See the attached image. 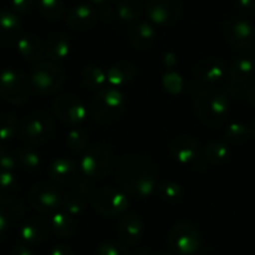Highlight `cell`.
Here are the masks:
<instances>
[{"label":"cell","instance_id":"f1b7e54d","mask_svg":"<svg viewBox=\"0 0 255 255\" xmlns=\"http://www.w3.org/2000/svg\"><path fill=\"white\" fill-rule=\"evenodd\" d=\"M82 80L85 87L98 92L107 84V74L102 68L88 65L82 70Z\"/></svg>","mask_w":255,"mask_h":255},{"label":"cell","instance_id":"7dc6e473","mask_svg":"<svg viewBox=\"0 0 255 255\" xmlns=\"http://www.w3.org/2000/svg\"><path fill=\"white\" fill-rule=\"evenodd\" d=\"M10 207V213H9L8 215H10L11 218H14V219H20V218L24 217V214H25V208H24L23 204H20V203H14V204L9 205Z\"/></svg>","mask_w":255,"mask_h":255},{"label":"cell","instance_id":"cb8c5ba5","mask_svg":"<svg viewBox=\"0 0 255 255\" xmlns=\"http://www.w3.org/2000/svg\"><path fill=\"white\" fill-rule=\"evenodd\" d=\"M18 51L25 60L30 63H39L44 58V45L40 39L31 34L23 35L16 43Z\"/></svg>","mask_w":255,"mask_h":255},{"label":"cell","instance_id":"681fc988","mask_svg":"<svg viewBox=\"0 0 255 255\" xmlns=\"http://www.w3.org/2000/svg\"><path fill=\"white\" fill-rule=\"evenodd\" d=\"M247 98H248V100H249L250 104H252L253 107H255V84L252 85V87L249 88V90H248Z\"/></svg>","mask_w":255,"mask_h":255},{"label":"cell","instance_id":"c3c4849f","mask_svg":"<svg viewBox=\"0 0 255 255\" xmlns=\"http://www.w3.org/2000/svg\"><path fill=\"white\" fill-rule=\"evenodd\" d=\"M10 255H34L30 248L26 244H18L13 248Z\"/></svg>","mask_w":255,"mask_h":255},{"label":"cell","instance_id":"8992f818","mask_svg":"<svg viewBox=\"0 0 255 255\" xmlns=\"http://www.w3.org/2000/svg\"><path fill=\"white\" fill-rule=\"evenodd\" d=\"M92 205L102 217H122L129 208V199L125 191L113 186H103L93 194Z\"/></svg>","mask_w":255,"mask_h":255},{"label":"cell","instance_id":"ffe728a7","mask_svg":"<svg viewBox=\"0 0 255 255\" xmlns=\"http://www.w3.org/2000/svg\"><path fill=\"white\" fill-rule=\"evenodd\" d=\"M50 222L44 218H30L20 229V238L26 244H40L50 233Z\"/></svg>","mask_w":255,"mask_h":255},{"label":"cell","instance_id":"8d00e7d4","mask_svg":"<svg viewBox=\"0 0 255 255\" xmlns=\"http://www.w3.org/2000/svg\"><path fill=\"white\" fill-rule=\"evenodd\" d=\"M61 208L64 212L68 214L78 215L85 210V202L80 195L77 194H67L61 197Z\"/></svg>","mask_w":255,"mask_h":255},{"label":"cell","instance_id":"e0dca14e","mask_svg":"<svg viewBox=\"0 0 255 255\" xmlns=\"http://www.w3.org/2000/svg\"><path fill=\"white\" fill-rule=\"evenodd\" d=\"M105 74H107L108 85L113 88H122L135 79L138 69L130 61L120 60L112 64Z\"/></svg>","mask_w":255,"mask_h":255},{"label":"cell","instance_id":"277c9868","mask_svg":"<svg viewBox=\"0 0 255 255\" xmlns=\"http://www.w3.org/2000/svg\"><path fill=\"white\" fill-rule=\"evenodd\" d=\"M125 98L118 88L105 85L98 90L92 103L93 117L102 124L117 122L125 110Z\"/></svg>","mask_w":255,"mask_h":255},{"label":"cell","instance_id":"74e56055","mask_svg":"<svg viewBox=\"0 0 255 255\" xmlns=\"http://www.w3.org/2000/svg\"><path fill=\"white\" fill-rule=\"evenodd\" d=\"M163 87L170 94H179L184 88V80L176 72H168L163 75Z\"/></svg>","mask_w":255,"mask_h":255},{"label":"cell","instance_id":"db71d44e","mask_svg":"<svg viewBox=\"0 0 255 255\" xmlns=\"http://www.w3.org/2000/svg\"><path fill=\"white\" fill-rule=\"evenodd\" d=\"M254 56H255V48H254Z\"/></svg>","mask_w":255,"mask_h":255},{"label":"cell","instance_id":"5b68a950","mask_svg":"<svg viewBox=\"0 0 255 255\" xmlns=\"http://www.w3.org/2000/svg\"><path fill=\"white\" fill-rule=\"evenodd\" d=\"M80 169L84 176L92 180L104 179L114 169V154L112 149L104 144L89 148L80 160Z\"/></svg>","mask_w":255,"mask_h":255},{"label":"cell","instance_id":"83f0119b","mask_svg":"<svg viewBox=\"0 0 255 255\" xmlns=\"http://www.w3.org/2000/svg\"><path fill=\"white\" fill-rule=\"evenodd\" d=\"M143 13L139 0H119L117 4V15L125 23L138 21Z\"/></svg>","mask_w":255,"mask_h":255},{"label":"cell","instance_id":"30bf717a","mask_svg":"<svg viewBox=\"0 0 255 255\" xmlns=\"http://www.w3.org/2000/svg\"><path fill=\"white\" fill-rule=\"evenodd\" d=\"M53 110L59 120L70 127H79L87 119V108L73 94H60L54 99Z\"/></svg>","mask_w":255,"mask_h":255},{"label":"cell","instance_id":"ac0fdd59","mask_svg":"<svg viewBox=\"0 0 255 255\" xmlns=\"http://www.w3.org/2000/svg\"><path fill=\"white\" fill-rule=\"evenodd\" d=\"M98 20V14L92 5L78 4L68 13L67 25L73 30H87L93 28Z\"/></svg>","mask_w":255,"mask_h":255},{"label":"cell","instance_id":"ee69618b","mask_svg":"<svg viewBox=\"0 0 255 255\" xmlns=\"http://www.w3.org/2000/svg\"><path fill=\"white\" fill-rule=\"evenodd\" d=\"M78 190L83 197L92 195L93 191H94V184L92 183V179L87 178V176H85V179H80L78 181Z\"/></svg>","mask_w":255,"mask_h":255},{"label":"cell","instance_id":"603a6c76","mask_svg":"<svg viewBox=\"0 0 255 255\" xmlns=\"http://www.w3.org/2000/svg\"><path fill=\"white\" fill-rule=\"evenodd\" d=\"M156 39V30L149 23H136L129 33L130 44L138 50H148Z\"/></svg>","mask_w":255,"mask_h":255},{"label":"cell","instance_id":"3957f363","mask_svg":"<svg viewBox=\"0 0 255 255\" xmlns=\"http://www.w3.org/2000/svg\"><path fill=\"white\" fill-rule=\"evenodd\" d=\"M55 123L45 110L30 112L19 127L20 139L26 146H38L46 143L53 136Z\"/></svg>","mask_w":255,"mask_h":255},{"label":"cell","instance_id":"9a60e30c","mask_svg":"<svg viewBox=\"0 0 255 255\" xmlns=\"http://www.w3.org/2000/svg\"><path fill=\"white\" fill-rule=\"evenodd\" d=\"M169 153L174 160L181 164H188L199 156L200 144L193 136L179 135L175 136L169 144Z\"/></svg>","mask_w":255,"mask_h":255},{"label":"cell","instance_id":"f546056e","mask_svg":"<svg viewBox=\"0 0 255 255\" xmlns=\"http://www.w3.org/2000/svg\"><path fill=\"white\" fill-rule=\"evenodd\" d=\"M204 156L209 163L223 164L230 159V149L227 144L222 143L219 140H212L205 145Z\"/></svg>","mask_w":255,"mask_h":255},{"label":"cell","instance_id":"836d02e7","mask_svg":"<svg viewBox=\"0 0 255 255\" xmlns=\"http://www.w3.org/2000/svg\"><path fill=\"white\" fill-rule=\"evenodd\" d=\"M38 10L48 20H58L64 13L63 0H38Z\"/></svg>","mask_w":255,"mask_h":255},{"label":"cell","instance_id":"f6af8a7d","mask_svg":"<svg viewBox=\"0 0 255 255\" xmlns=\"http://www.w3.org/2000/svg\"><path fill=\"white\" fill-rule=\"evenodd\" d=\"M9 227V215L3 208H0V243L5 238Z\"/></svg>","mask_w":255,"mask_h":255},{"label":"cell","instance_id":"7402d4cb","mask_svg":"<svg viewBox=\"0 0 255 255\" xmlns=\"http://www.w3.org/2000/svg\"><path fill=\"white\" fill-rule=\"evenodd\" d=\"M70 51V40L67 34L54 33L44 45V58L50 61L63 60Z\"/></svg>","mask_w":255,"mask_h":255},{"label":"cell","instance_id":"60d3db41","mask_svg":"<svg viewBox=\"0 0 255 255\" xmlns=\"http://www.w3.org/2000/svg\"><path fill=\"white\" fill-rule=\"evenodd\" d=\"M16 164H18L16 158H14V156L9 153L8 149H6L3 144L0 143V169L11 171L15 169Z\"/></svg>","mask_w":255,"mask_h":255},{"label":"cell","instance_id":"d590c367","mask_svg":"<svg viewBox=\"0 0 255 255\" xmlns=\"http://www.w3.org/2000/svg\"><path fill=\"white\" fill-rule=\"evenodd\" d=\"M19 123L15 115L1 114L0 115V140H10L18 133Z\"/></svg>","mask_w":255,"mask_h":255},{"label":"cell","instance_id":"d6986e66","mask_svg":"<svg viewBox=\"0 0 255 255\" xmlns=\"http://www.w3.org/2000/svg\"><path fill=\"white\" fill-rule=\"evenodd\" d=\"M195 77L203 83H215L227 74V65L219 58H204L195 67Z\"/></svg>","mask_w":255,"mask_h":255},{"label":"cell","instance_id":"9c48e42d","mask_svg":"<svg viewBox=\"0 0 255 255\" xmlns=\"http://www.w3.org/2000/svg\"><path fill=\"white\" fill-rule=\"evenodd\" d=\"M30 83L23 72L5 69L0 73V97L5 102L20 105L29 99Z\"/></svg>","mask_w":255,"mask_h":255},{"label":"cell","instance_id":"b9f144b4","mask_svg":"<svg viewBox=\"0 0 255 255\" xmlns=\"http://www.w3.org/2000/svg\"><path fill=\"white\" fill-rule=\"evenodd\" d=\"M36 0H11V6L15 13L26 14L34 8Z\"/></svg>","mask_w":255,"mask_h":255},{"label":"cell","instance_id":"d6a6232c","mask_svg":"<svg viewBox=\"0 0 255 255\" xmlns=\"http://www.w3.org/2000/svg\"><path fill=\"white\" fill-rule=\"evenodd\" d=\"M67 143L70 150L74 153H82L89 144V135L82 128L72 127L67 134Z\"/></svg>","mask_w":255,"mask_h":255},{"label":"cell","instance_id":"e575fe53","mask_svg":"<svg viewBox=\"0 0 255 255\" xmlns=\"http://www.w3.org/2000/svg\"><path fill=\"white\" fill-rule=\"evenodd\" d=\"M16 161L25 170H36L40 166V156L30 146L20 148L16 153Z\"/></svg>","mask_w":255,"mask_h":255},{"label":"cell","instance_id":"d4e9b609","mask_svg":"<svg viewBox=\"0 0 255 255\" xmlns=\"http://www.w3.org/2000/svg\"><path fill=\"white\" fill-rule=\"evenodd\" d=\"M19 195V185L11 171L0 169V204L11 205Z\"/></svg>","mask_w":255,"mask_h":255},{"label":"cell","instance_id":"1f68e13d","mask_svg":"<svg viewBox=\"0 0 255 255\" xmlns=\"http://www.w3.org/2000/svg\"><path fill=\"white\" fill-rule=\"evenodd\" d=\"M223 134H224V138L227 139L229 143L239 145V144H243L245 143V141L249 140V138L252 136V130H250V128H248L247 125L243 124V123L234 122L230 123V124L225 128Z\"/></svg>","mask_w":255,"mask_h":255},{"label":"cell","instance_id":"7a4b0ae2","mask_svg":"<svg viewBox=\"0 0 255 255\" xmlns=\"http://www.w3.org/2000/svg\"><path fill=\"white\" fill-rule=\"evenodd\" d=\"M195 112L204 125L210 128L219 127L229 115V99L222 90L209 88L195 99Z\"/></svg>","mask_w":255,"mask_h":255},{"label":"cell","instance_id":"f35d334b","mask_svg":"<svg viewBox=\"0 0 255 255\" xmlns=\"http://www.w3.org/2000/svg\"><path fill=\"white\" fill-rule=\"evenodd\" d=\"M97 255H130V253L120 243L105 242L98 247Z\"/></svg>","mask_w":255,"mask_h":255},{"label":"cell","instance_id":"ab89813d","mask_svg":"<svg viewBox=\"0 0 255 255\" xmlns=\"http://www.w3.org/2000/svg\"><path fill=\"white\" fill-rule=\"evenodd\" d=\"M249 88V82H239V80L230 79V78L228 80V89L234 98L242 99V98L247 97Z\"/></svg>","mask_w":255,"mask_h":255},{"label":"cell","instance_id":"5bb4252c","mask_svg":"<svg viewBox=\"0 0 255 255\" xmlns=\"http://www.w3.org/2000/svg\"><path fill=\"white\" fill-rule=\"evenodd\" d=\"M23 36V25L15 13L0 10V46L10 48L16 45Z\"/></svg>","mask_w":255,"mask_h":255},{"label":"cell","instance_id":"ba28073f","mask_svg":"<svg viewBox=\"0 0 255 255\" xmlns=\"http://www.w3.org/2000/svg\"><path fill=\"white\" fill-rule=\"evenodd\" d=\"M169 247L179 255H193L202 244L200 230L189 222H179L170 229L168 235Z\"/></svg>","mask_w":255,"mask_h":255},{"label":"cell","instance_id":"484cf974","mask_svg":"<svg viewBox=\"0 0 255 255\" xmlns=\"http://www.w3.org/2000/svg\"><path fill=\"white\" fill-rule=\"evenodd\" d=\"M50 228L58 237L67 238L73 237V234L77 230V223H75L74 218L67 212H55L50 219Z\"/></svg>","mask_w":255,"mask_h":255},{"label":"cell","instance_id":"7bdbcfd3","mask_svg":"<svg viewBox=\"0 0 255 255\" xmlns=\"http://www.w3.org/2000/svg\"><path fill=\"white\" fill-rule=\"evenodd\" d=\"M235 8L243 14L255 13V0H237Z\"/></svg>","mask_w":255,"mask_h":255},{"label":"cell","instance_id":"4316f807","mask_svg":"<svg viewBox=\"0 0 255 255\" xmlns=\"http://www.w3.org/2000/svg\"><path fill=\"white\" fill-rule=\"evenodd\" d=\"M255 72V60L250 56H239L229 67V78L239 82H249Z\"/></svg>","mask_w":255,"mask_h":255},{"label":"cell","instance_id":"52a82bcc","mask_svg":"<svg viewBox=\"0 0 255 255\" xmlns=\"http://www.w3.org/2000/svg\"><path fill=\"white\" fill-rule=\"evenodd\" d=\"M65 74L60 67L50 60H41L31 70V85L41 95H51L64 84Z\"/></svg>","mask_w":255,"mask_h":255},{"label":"cell","instance_id":"816d5d0a","mask_svg":"<svg viewBox=\"0 0 255 255\" xmlns=\"http://www.w3.org/2000/svg\"><path fill=\"white\" fill-rule=\"evenodd\" d=\"M250 130H252V135H253V138H255V119L253 120V123H252V128H250Z\"/></svg>","mask_w":255,"mask_h":255},{"label":"cell","instance_id":"6da1fadb","mask_svg":"<svg viewBox=\"0 0 255 255\" xmlns=\"http://www.w3.org/2000/svg\"><path fill=\"white\" fill-rule=\"evenodd\" d=\"M117 181L123 191L139 199L149 198L156 189L158 169L150 158L129 154L118 161Z\"/></svg>","mask_w":255,"mask_h":255},{"label":"cell","instance_id":"f907efd6","mask_svg":"<svg viewBox=\"0 0 255 255\" xmlns=\"http://www.w3.org/2000/svg\"><path fill=\"white\" fill-rule=\"evenodd\" d=\"M89 1H90V3L95 4V5H103V4L108 3L109 0H89Z\"/></svg>","mask_w":255,"mask_h":255},{"label":"cell","instance_id":"8fae6325","mask_svg":"<svg viewBox=\"0 0 255 255\" xmlns=\"http://www.w3.org/2000/svg\"><path fill=\"white\" fill-rule=\"evenodd\" d=\"M223 35L233 48L245 49L254 44L255 28L248 19L233 16L223 24Z\"/></svg>","mask_w":255,"mask_h":255},{"label":"cell","instance_id":"7c38bea8","mask_svg":"<svg viewBox=\"0 0 255 255\" xmlns=\"http://www.w3.org/2000/svg\"><path fill=\"white\" fill-rule=\"evenodd\" d=\"M183 13L180 0H149L146 4V16L153 24L169 26L175 24Z\"/></svg>","mask_w":255,"mask_h":255},{"label":"cell","instance_id":"bcb514c9","mask_svg":"<svg viewBox=\"0 0 255 255\" xmlns=\"http://www.w3.org/2000/svg\"><path fill=\"white\" fill-rule=\"evenodd\" d=\"M49 255H75L72 248L67 244H56L51 248Z\"/></svg>","mask_w":255,"mask_h":255},{"label":"cell","instance_id":"2e32d148","mask_svg":"<svg viewBox=\"0 0 255 255\" xmlns=\"http://www.w3.org/2000/svg\"><path fill=\"white\" fill-rule=\"evenodd\" d=\"M118 235L127 245H136L144 235V223L135 213L124 214L118 223Z\"/></svg>","mask_w":255,"mask_h":255},{"label":"cell","instance_id":"f5cc1de1","mask_svg":"<svg viewBox=\"0 0 255 255\" xmlns=\"http://www.w3.org/2000/svg\"><path fill=\"white\" fill-rule=\"evenodd\" d=\"M154 255H175V254H171V253H165V252H161V253H158V254H154Z\"/></svg>","mask_w":255,"mask_h":255},{"label":"cell","instance_id":"4dcf8cb0","mask_svg":"<svg viewBox=\"0 0 255 255\" xmlns=\"http://www.w3.org/2000/svg\"><path fill=\"white\" fill-rule=\"evenodd\" d=\"M156 188H158L159 197L161 198V200H164L165 203H169V204L179 203L184 197L183 186L179 183H176V181H161Z\"/></svg>","mask_w":255,"mask_h":255},{"label":"cell","instance_id":"44dd1931","mask_svg":"<svg viewBox=\"0 0 255 255\" xmlns=\"http://www.w3.org/2000/svg\"><path fill=\"white\" fill-rule=\"evenodd\" d=\"M49 178L59 185H67L78 178V166L72 159L58 158L49 166Z\"/></svg>","mask_w":255,"mask_h":255},{"label":"cell","instance_id":"4fadbf2b","mask_svg":"<svg viewBox=\"0 0 255 255\" xmlns=\"http://www.w3.org/2000/svg\"><path fill=\"white\" fill-rule=\"evenodd\" d=\"M30 204L41 214H54L61 205L60 191L53 184L40 181L31 188Z\"/></svg>","mask_w":255,"mask_h":255}]
</instances>
